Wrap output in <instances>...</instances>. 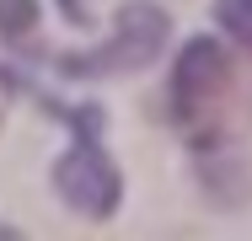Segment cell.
<instances>
[{"instance_id": "cell-1", "label": "cell", "mask_w": 252, "mask_h": 241, "mask_svg": "<svg viewBox=\"0 0 252 241\" xmlns=\"http://www.w3.org/2000/svg\"><path fill=\"white\" fill-rule=\"evenodd\" d=\"M166 113L199 155L225 150L252 123V96H247V81H242V64L215 38H188L183 54L172 59Z\"/></svg>"}, {"instance_id": "cell-2", "label": "cell", "mask_w": 252, "mask_h": 241, "mask_svg": "<svg viewBox=\"0 0 252 241\" xmlns=\"http://www.w3.org/2000/svg\"><path fill=\"white\" fill-rule=\"evenodd\" d=\"M75 129L70 150L54 161V193L81 220H113L124 204V172L102 150V113L97 107H59Z\"/></svg>"}, {"instance_id": "cell-3", "label": "cell", "mask_w": 252, "mask_h": 241, "mask_svg": "<svg viewBox=\"0 0 252 241\" xmlns=\"http://www.w3.org/2000/svg\"><path fill=\"white\" fill-rule=\"evenodd\" d=\"M166 48V11L151 0H134L113 16L107 38L86 54H54L59 70L70 75H124V70H145L156 54Z\"/></svg>"}, {"instance_id": "cell-4", "label": "cell", "mask_w": 252, "mask_h": 241, "mask_svg": "<svg viewBox=\"0 0 252 241\" xmlns=\"http://www.w3.org/2000/svg\"><path fill=\"white\" fill-rule=\"evenodd\" d=\"M215 22L225 27V38L252 54V0H215Z\"/></svg>"}, {"instance_id": "cell-5", "label": "cell", "mask_w": 252, "mask_h": 241, "mask_svg": "<svg viewBox=\"0 0 252 241\" xmlns=\"http://www.w3.org/2000/svg\"><path fill=\"white\" fill-rule=\"evenodd\" d=\"M38 22V0H0V38L22 43Z\"/></svg>"}, {"instance_id": "cell-6", "label": "cell", "mask_w": 252, "mask_h": 241, "mask_svg": "<svg viewBox=\"0 0 252 241\" xmlns=\"http://www.w3.org/2000/svg\"><path fill=\"white\" fill-rule=\"evenodd\" d=\"M5 102H11V81L0 75V123H5Z\"/></svg>"}, {"instance_id": "cell-7", "label": "cell", "mask_w": 252, "mask_h": 241, "mask_svg": "<svg viewBox=\"0 0 252 241\" xmlns=\"http://www.w3.org/2000/svg\"><path fill=\"white\" fill-rule=\"evenodd\" d=\"M0 241H16V231H11V225H0Z\"/></svg>"}]
</instances>
